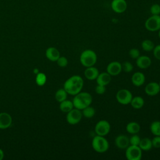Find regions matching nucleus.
<instances>
[{"label": "nucleus", "instance_id": "nucleus-18", "mask_svg": "<svg viewBox=\"0 0 160 160\" xmlns=\"http://www.w3.org/2000/svg\"><path fill=\"white\" fill-rule=\"evenodd\" d=\"M97 84L106 86L111 81V76L107 72L99 73L96 79Z\"/></svg>", "mask_w": 160, "mask_h": 160}, {"label": "nucleus", "instance_id": "nucleus-13", "mask_svg": "<svg viewBox=\"0 0 160 160\" xmlns=\"http://www.w3.org/2000/svg\"><path fill=\"white\" fill-rule=\"evenodd\" d=\"M145 93L149 96H154L160 92L159 83L156 82H151L144 88Z\"/></svg>", "mask_w": 160, "mask_h": 160}, {"label": "nucleus", "instance_id": "nucleus-24", "mask_svg": "<svg viewBox=\"0 0 160 160\" xmlns=\"http://www.w3.org/2000/svg\"><path fill=\"white\" fill-rule=\"evenodd\" d=\"M68 94V92L64 88L59 89L55 93V99L58 102H61L67 99Z\"/></svg>", "mask_w": 160, "mask_h": 160}, {"label": "nucleus", "instance_id": "nucleus-39", "mask_svg": "<svg viewBox=\"0 0 160 160\" xmlns=\"http://www.w3.org/2000/svg\"><path fill=\"white\" fill-rule=\"evenodd\" d=\"M159 87H160V82H159Z\"/></svg>", "mask_w": 160, "mask_h": 160}, {"label": "nucleus", "instance_id": "nucleus-23", "mask_svg": "<svg viewBox=\"0 0 160 160\" xmlns=\"http://www.w3.org/2000/svg\"><path fill=\"white\" fill-rule=\"evenodd\" d=\"M74 108V107L72 101L70 100H68L67 99L60 102L59 109L62 112L67 113L69 111H70L71 109H72Z\"/></svg>", "mask_w": 160, "mask_h": 160}, {"label": "nucleus", "instance_id": "nucleus-31", "mask_svg": "<svg viewBox=\"0 0 160 160\" xmlns=\"http://www.w3.org/2000/svg\"><path fill=\"white\" fill-rule=\"evenodd\" d=\"M122 64V70L126 72H130L133 69L132 64L129 61H125Z\"/></svg>", "mask_w": 160, "mask_h": 160}, {"label": "nucleus", "instance_id": "nucleus-25", "mask_svg": "<svg viewBox=\"0 0 160 160\" xmlns=\"http://www.w3.org/2000/svg\"><path fill=\"white\" fill-rule=\"evenodd\" d=\"M149 129L154 136H160V121H154L152 122Z\"/></svg>", "mask_w": 160, "mask_h": 160}, {"label": "nucleus", "instance_id": "nucleus-12", "mask_svg": "<svg viewBox=\"0 0 160 160\" xmlns=\"http://www.w3.org/2000/svg\"><path fill=\"white\" fill-rule=\"evenodd\" d=\"M115 145L121 149H126L129 145V138L125 134H119L115 138Z\"/></svg>", "mask_w": 160, "mask_h": 160}, {"label": "nucleus", "instance_id": "nucleus-36", "mask_svg": "<svg viewBox=\"0 0 160 160\" xmlns=\"http://www.w3.org/2000/svg\"><path fill=\"white\" fill-rule=\"evenodd\" d=\"M95 92L98 94H103L106 92V86L97 84L95 88Z\"/></svg>", "mask_w": 160, "mask_h": 160}, {"label": "nucleus", "instance_id": "nucleus-29", "mask_svg": "<svg viewBox=\"0 0 160 160\" xmlns=\"http://www.w3.org/2000/svg\"><path fill=\"white\" fill-rule=\"evenodd\" d=\"M140 137L137 134H132V136L129 138V144L134 146H139L141 141Z\"/></svg>", "mask_w": 160, "mask_h": 160}, {"label": "nucleus", "instance_id": "nucleus-9", "mask_svg": "<svg viewBox=\"0 0 160 160\" xmlns=\"http://www.w3.org/2000/svg\"><path fill=\"white\" fill-rule=\"evenodd\" d=\"M111 125L106 120H100L95 125L94 131L96 135L105 136L110 131Z\"/></svg>", "mask_w": 160, "mask_h": 160}, {"label": "nucleus", "instance_id": "nucleus-10", "mask_svg": "<svg viewBox=\"0 0 160 160\" xmlns=\"http://www.w3.org/2000/svg\"><path fill=\"white\" fill-rule=\"evenodd\" d=\"M112 10L118 14L124 12L128 8V3L126 0H112L111 3Z\"/></svg>", "mask_w": 160, "mask_h": 160}, {"label": "nucleus", "instance_id": "nucleus-35", "mask_svg": "<svg viewBox=\"0 0 160 160\" xmlns=\"http://www.w3.org/2000/svg\"><path fill=\"white\" fill-rule=\"evenodd\" d=\"M152 51L154 58L160 61V44L154 46Z\"/></svg>", "mask_w": 160, "mask_h": 160}, {"label": "nucleus", "instance_id": "nucleus-5", "mask_svg": "<svg viewBox=\"0 0 160 160\" xmlns=\"http://www.w3.org/2000/svg\"><path fill=\"white\" fill-rule=\"evenodd\" d=\"M142 152L139 146L129 144L126 149L125 156L128 160H140L142 158Z\"/></svg>", "mask_w": 160, "mask_h": 160}, {"label": "nucleus", "instance_id": "nucleus-14", "mask_svg": "<svg viewBox=\"0 0 160 160\" xmlns=\"http://www.w3.org/2000/svg\"><path fill=\"white\" fill-rule=\"evenodd\" d=\"M152 61L149 57L147 56H139L136 60V66L142 69H147L151 65Z\"/></svg>", "mask_w": 160, "mask_h": 160}, {"label": "nucleus", "instance_id": "nucleus-27", "mask_svg": "<svg viewBox=\"0 0 160 160\" xmlns=\"http://www.w3.org/2000/svg\"><path fill=\"white\" fill-rule=\"evenodd\" d=\"M142 49L146 52L152 51L154 48V42L150 39H145L141 42Z\"/></svg>", "mask_w": 160, "mask_h": 160}, {"label": "nucleus", "instance_id": "nucleus-2", "mask_svg": "<svg viewBox=\"0 0 160 160\" xmlns=\"http://www.w3.org/2000/svg\"><path fill=\"white\" fill-rule=\"evenodd\" d=\"M72 101L75 108L82 110L91 104L92 102V97L91 94L88 92L81 91L74 96Z\"/></svg>", "mask_w": 160, "mask_h": 160}, {"label": "nucleus", "instance_id": "nucleus-37", "mask_svg": "<svg viewBox=\"0 0 160 160\" xmlns=\"http://www.w3.org/2000/svg\"><path fill=\"white\" fill-rule=\"evenodd\" d=\"M3 158H4V152L1 149H0V160H2Z\"/></svg>", "mask_w": 160, "mask_h": 160}, {"label": "nucleus", "instance_id": "nucleus-6", "mask_svg": "<svg viewBox=\"0 0 160 160\" xmlns=\"http://www.w3.org/2000/svg\"><path fill=\"white\" fill-rule=\"evenodd\" d=\"M145 28L151 32L158 31L160 29V15H151L144 22Z\"/></svg>", "mask_w": 160, "mask_h": 160}, {"label": "nucleus", "instance_id": "nucleus-38", "mask_svg": "<svg viewBox=\"0 0 160 160\" xmlns=\"http://www.w3.org/2000/svg\"><path fill=\"white\" fill-rule=\"evenodd\" d=\"M158 36H159V38H160V29L158 31Z\"/></svg>", "mask_w": 160, "mask_h": 160}, {"label": "nucleus", "instance_id": "nucleus-4", "mask_svg": "<svg viewBox=\"0 0 160 160\" xmlns=\"http://www.w3.org/2000/svg\"><path fill=\"white\" fill-rule=\"evenodd\" d=\"M91 145L92 149L99 153L106 152L109 148L108 141L104 138V136L99 135H96L93 138Z\"/></svg>", "mask_w": 160, "mask_h": 160}, {"label": "nucleus", "instance_id": "nucleus-11", "mask_svg": "<svg viewBox=\"0 0 160 160\" xmlns=\"http://www.w3.org/2000/svg\"><path fill=\"white\" fill-rule=\"evenodd\" d=\"M122 71V64L118 61L111 62L106 67V72L111 76L119 75Z\"/></svg>", "mask_w": 160, "mask_h": 160}, {"label": "nucleus", "instance_id": "nucleus-22", "mask_svg": "<svg viewBox=\"0 0 160 160\" xmlns=\"http://www.w3.org/2000/svg\"><path fill=\"white\" fill-rule=\"evenodd\" d=\"M139 146L142 151H150L152 148L151 139L148 138H144L141 139L140 143L139 144Z\"/></svg>", "mask_w": 160, "mask_h": 160}, {"label": "nucleus", "instance_id": "nucleus-20", "mask_svg": "<svg viewBox=\"0 0 160 160\" xmlns=\"http://www.w3.org/2000/svg\"><path fill=\"white\" fill-rule=\"evenodd\" d=\"M140 129H141V126L139 124L135 121H132L128 123L126 126V131L131 134H138L139 132Z\"/></svg>", "mask_w": 160, "mask_h": 160}, {"label": "nucleus", "instance_id": "nucleus-34", "mask_svg": "<svg viewBox=\"0 0 160 160\" xmlns=\"http://www.w3.org/2000/svg\"><path fill=\"white\" fill-rule=\"evenodd\" d=\"M152 147L155 148H160V136H154V137L151 139Z\"/></svg>", "mask_w": 160, "mask_h": 160}, {"label": "nucleus", "instance_id": "nucleus-19", "mask_svg": "<svg viewBox=\"0 0 160 160\" xmlns=\"http://www.w3.org/2000/svg\"><path fill=\"white\" fill-rule=\"evenodd\" d=\"M46 56L51 61L55 62L60 57V52L54 47H49L46 51Z\"/></svg>", "mask_w": 160, "mask_h": 160}, {"label": "nucleus", "instance_id": "nucleus-7", "mask_svg": "<svg viewBox=\"0 0 160 160\" xmlns=\"http://www.w3.org/2000/svg\"><path fill=\"white\" fill-rule=\"evenodd\" d=\"M132 98V94L131 92L127 89H119L116 94V99L117 101L122 105L130 104Z\"/></svg>", "mask_w": 160, "mask_h": 160}, {"label": "nucleus", "instance_id": "nucleus-17", "mask_svg": "<svg viewBox=\"0 0 160 160\" xmlns=\"http://www.w3.org/2000/svg\"><path fill=\"white\" fill-rule=\"evenodd\" d=\"M99 74V72L98 69L94 67V66L86 68L84 72L85 78L89 81L96 80Z\"/></svg>", "mask_w": 160, "mask_h": 160}, {"label": "nucleus", "instance_id": "nucleus-32", "mask_svg": "<svg viewBox=\"0 0 160 160\" xmlns=\"http://www.w3.org/2000/svg\"><path fill=\"white\" fill-rule=\"evenodd\" d=\"M59 67L61 68H64L66 66H67L68 64V59L64 57V56H61L58 59V60L56 61Z\"/></svg>", "mask_w": 160, "mask_h": 160}, {"label": "nucleus", "instance_id": "nucleus-30", "mask_svg": "<svg viewBox=\"0 0 160 160\" xmlns=\"http://www.w3.org/2000/svg\"><path fill=\"white\" fill-rule=\"evenodd\" d=\"M149 11L151 15H160V5L159 4H153L150 7Z\"/></svg>", "mask_w": 160, "mask_h": 160}, {"label": "nucleus", "instance_id": "nucleus-3", "mask_svg": "<svg viewBox=\"0 0 160 160\" xmlns=\"http://www.w3.org/2000/svg\"><path fill=\"white\" fill-rule=\"evenodd\" d=\"M98 56L96 53L92 49H85L83 51L79 58L81 64L86 67L93 66L97 62Z\"/></svg>", "mask_w": 160, "mask_h": 160}, {"label": "nucleus", "instance_id": "nucleus-15", "mask_svg": "<svg viewBox=\"0 0 160 160\" xmlns=\"http://www.w3.org/2000/svg\"><path fill=\"white\" fill-rule=\"evenodd\" d=\"M12 122V117L7 112L0 113V129H7L11 126Z\"/></svg>", "mask_w": 160, "mask_h": 160}, {"label": "nucleus", "instance_id": "nucleus-8", "mask_svg": "<svg viewBox=\"0 0 160 160\" xmlns=\"http://www.w3.org/2000/svg\"><path fill=\"white\" fill-rule=\"evenodd\" d=\"M82 118V114L81 110L74 108L70 111L67 112L66 121L69 124L75 125L81 121Z\"/></svg>", "mask_w": 160, "mask_h": 160}, {"label": "nucleus", "instance_id": "nucleus-28", "mask_svg": "<svg viewBox=\"0 0 160 160\" xmlns=\"http://www.w3.org/2000/svg\"><path fill=\"white\" fill-rule=\"evenodd\" d=\"M46 82V76L43 72H39L36 76V82L38 86H43Z\"/></svg>", "mask_w": 160, "mask_h": 160}, {"label": "nucleus", "instance_id": "nucleus-21", "mask_svg": "<svg viewBox=\"0 0 160 160\" xmlns=\"http://www.w3.org/2000/svg\"><path fill=\"white\" fill-rule=\"evenodd\" d=\"M130 104L134 109H139L143 107L144 104V100L141 96L132 97L130 102Z\"/></svg>", "mask_w": 160, "mask_h": 160}, {"label": "nucleus", "instance_id": "nucleus-26", "mask_svg": "<svg viewBox=\"0 0 160 160\" xmlns=\"http://www.w3.org/2000/svg\"><path fill=\"white\" fill-rule=\"evenodd\" d=\"M81 111H82V116H84L86 118H92L95 115V113H96L95 109L91 106H87L86 108L82 109Z\"/></svg>", "mask_w": 160, "mask_h": 160}, {"label": "nucleus", "instance_id": "nucleus-1", "mask_svg": "<svg viewBox=\"0 0 160 160\" xmlns=\"http://www.w3.org/2000/svg\"><path fill=\"white\" fill-rule=\"evenodd\" d=\"M84 86V81L79 75H73L64 83L63 88L68 94L74 96L81 91Z\"/></svg>", "mask_w": 160, "mask_h": 160}, {"label": "nucleus", "instance_id": "nucleus-16", "mask_svg": "<svg viewBox=\"0 0 160 160\" xmlns=\"http://www.w3.org/2000/svg\"><path fill=\"white\" fill-rule=\"evenodd\" d=\"M146 78L144 74L141 72H134L131 77V82L132 84L136 87L142 86L145 82Z\"/></svg>", "mask_w": 160, "mask_h": 160}, {"label": "nucleus", "instance_id": "nucleus-33", "mask_svg": "<svg viewBox=\"0 0 160 160\" xmlns=\"http://www.w3.org/2000/svg\"><path fill=\"white\" fill-rule=\"evenodd\" d=\"M129 55L132 59H136L140 56V52L137 48H132L129 51Z\"/></svg>", "mask_w": 160, "mask_h": 160}]
</instances>
